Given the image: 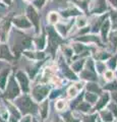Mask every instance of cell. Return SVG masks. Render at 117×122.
Segmentation results:
<instances>
[{
	"instance_id": "obj_1",
	"label": "cell",
	"mask_w": 117,
	"mask_h": 122,
	"mask_svg": "<svg viewBox=\"0 0 117 122\" xmlns=\"http://www.w3.org/2000/svg\"><path fill=\"white\" fill-rule=\"evenodd\" d=\"M17 105L18 107L20 108V110L24 113H27V112H34L36 110V106L33 104L32 101L30 100L28 97H24L21 98L20 100L17 101Z\"/></svg>"
},
{
	"instance_id": "obj_2",
	"label": "cell",
	"mask_w": 117,
	"mask_h": 122,
	"mask_svg": "<svg viewBox=\"0 0 117 122\" xmlns=\"http://www.w3.org/2000/svg\"><path fill=\"white\" fill-rule=\"evenodd\" d=\"M18 93H20V90H18V86L15 83L13 78L10 79L9 81V85L8 87H7V91H6V97L8 98H14L15 96H17Z\"/></svg>"
},
{
	"instance_id": "obj_3",
	"label": "cell",
	"mask_w": 117,
	"mask_h": 122,
	"mask_svg": "<svg viewBox=\"0 0 117 122\" xmlns=\"http://www.w3.org/2000/svg\"><path fill=\"white\" fill-rule=\"evenodd\" d=\"M48 94V87L46 86H37L35 90H34V94L33 96L35 97V99L37 101H41L47 96Z\"/></svg>"
},
{
	"instance_id": "obj_4",
	"label": "cell",
	"mask_w": 117,
	"mask_h": 122,
	"mask_svg": "<svg viewBox=\"0 0 117 122\" xmlns=\"http://www.w3.org/2000/svg\"><path fill=\"white\" fill-rule=\"evenodd\" d=\"M16 76L18 77V79H20V85H21V87H22V90H24L25 92H27L29 90V81H28V78H27V76H25L22 72H18V73L16 74Z\"/></svg>"
},
{
	"instance_id": "obj_5",
	"label": "cell",
	"mask_w": 117,
	"mask_h": 122,
	"mask_svg": "<svg viewBox=\"0 0 117 122\" xmlns=\"http://www.w3.org/2000/svg\"><path fill=\"white\" fill-rule=\"evenodd\" d=\"M28 14H29L30 18L32 20V21L34 22V25H35L37 28H39V16H38L37 12L32 8V7H29L28 8Z\"/></svg>"
},
{
	"instance_id": "obj_6",
	"label": "cell",
	"mask_w": 117,
	"mask_h": 122,
	"mask_svg": "<svg viewBox=\"0 0 117 122\" xmlns=\"http://www.w3.org/2000/svg\"><path fill=\"white\" fill-rule=\"evenodd\" d=\"M14 24H15L17 26H20V28H29V26H31V24L22 16L14 20Z\"/></svg>"
},
{
	"instance_id": "obj_7",
	"label": "cell",
	"mask_w": 117,
	"mask_h": 122,
	"mask_svg": "<svg viewBox=\"0 0 117 122\" xmlns=\"http://www.w3.org/2000/svg\"><path fill=\"white\" fill-rule=\"evenodd\" d=\"M7 73H8V70L5 69L1 74H0V87H2V89H3V87H4V86H5Z\"/></svg>"
},
{
	"instance_id": "obj_8",
	"label": "cell",
	"mask_w": 117,
	"mask_h": 122,
	"mask_svg": "<svg viewBox=\"0 0 117 122\" xmlns=\"http://www.w3.org/2000/svg\"><path fill=\"white\" fill-rule=\"evenodd\" d=\"M101 115H102V117H103V120L106 121V122H111L112 119H113L112 114L110 112H108V111H103L101 113Z\"/></svg>"
},
{
	"instance_id": "obj_9",
	"label": "cell",
	"mask_w": 117,
	"mask_h": 122,
	"mask_svg": "<svg viewBox=\"0 0 117 122\" xmlns=\"http://www.w3.org/2000/svg\"><path fill=\"white\" fill-rule=\"evenodd\" d=\"M108 95H105V96H103L102 97V99L100 100V102L98 103V105H97V107L96 108H98V109H100V108H102L104 105H106V103L108 102Z\"/></svg>"
},
{
	"instance_id": "obj_10",
	"label": "cell",
	"mask_w": 117,
	"mask_h": 122,
	"mask_svg": "<svg viewBox=\"0 0 117 122\" xmlns=\"http://www.w3.org/2000/svg\"><path fill=\"white\" fill-rule=\"evenodd\" d=\"M103 30H102V36H103V38L105 39L107 36V32H108V29H109V21H106L105 22V25H103V28H102Z\"/></svg>"
},
{
	"instance_id": "obj_11",
	"label": "cell",
	"mask_w": 117,
	"mask_h": 122,
	"mask_svg": "<svg viewBox=\"0 0 117 122\" xmlns=\"http://www.w3.org/2000/svg\"><path fill=\"white\" fill-rule=\"evenodd\" d=\"M78 89H80V86H72V87H70L69 91H68L69 96H70V97H74L75 95L77 94V91H78Z\"/></svg>"
},
{
	"instance_id": "obj_12",
	"label": "cell",
	"mask_w": 117,
	"mask_h": 122,
	"mask_svg": "<svg viewBox=\"0 0 117 122\" xmlns=\"http://www.w3.org/2000/svg\"><path fill=\"white\" fill-rule=\"evenodd\" d=\"M110 39H111V42L114 44V46L116 47V46H117V32H114V33L111 34Z\"/></svg>"
},
{
	"instance_id": "obj_13",
	"label": "cell",
	"mask_w": 117,
	"mask_h": 122,
	"mask_svg": "<svg viewBox=\"0 0 117 122\" xmlns=\"http://www.w3.org/2000/svg\"><path fill=\"white\" fill-rule=\"evenodd\" d=\"M47 108H48V102H45L42 105V116L45 118L47 114Z\"/></svg>"
},
{
	"instance_id": "obj_14",
	"label": "cell",
	"mask_w": 117,
	"mask_h": 122,
	"mask_svg": "<svg viewBox=\"0 0 117 122\" xmlns=\"http://www.w3.org/2000/svg\"><path fill=\"white\" fill-rule=\"evenodd\" d=\"M88 90L89 91H94L95 93H100V89L97 86V85H88Z\"/></svg>"
},
{
	"instance_id": "obj_15",
	"label": "cell",
	"mask_w": 117,
	"mask_h": 122,
	"mask_svg": "<svg viewBox=\"0 0 117 122\" xmlns=\"http://www.w3.org/2000/svg\"><path fill=\"white\" fill-rule=\"evenodd\" d=\"M96 99H97V96H96V95L86 94V100H88L89 102H91V103H94V102L96 101Z\"/></svg>"
},
{
	"instance_id": "obj_16",
	"label": "cell",
	"mask_w": 117,
	"mask_h": 122,
	"mask_svg": "<svg viewBox=\"0 0 117 122\" xmlns=\"http://www.w3.org/2000/svg\"><path fill=\"white\" fill-rule=\"evenodd\" d=\"M112 20H113V26L117 28V12L112 11Z\"/></svg>"
},
{
	"instance_id": "obj_17",
	"label": "cell",
	"mask_w": 117,
	"mask_h": 122,
	"mask_svg": "<svg viewBox=\"0 0 117 122\" xmlns=\"http://www.w3.org/2000/svg\"><path fill=\"white\" fill-rule=\"evenodd\" d=\"M64 107H65V102L64 101H58L57 104H56V108H57L58 110L64 109Z\"/></svg>"
},
{
	"instance_id": "obj_18",
	"label": "cell",
	"mask_w": 117,
	"mask_h": 122,
	"mask_svg": "<svg viewBox=\"0 0 117 122\" xmlns=\"http://www.w3.org/2000/svg\"><path fill=\"white\" fill-rule=\"evenodd\" d=\"M49 20H50L51 22H56L58 20V16L56 13H51L50 15H49Z\"/></svg>"
},
{
	"instance_id": "obj_19",
	"label": "cell",
	"mask_w": 117,
	"mask_h": 122,
	"mask_svg": "<svg viewBox=\"0 0 117 122\" xmlns=\"http://www.w3.org/2000/svg\"><path fill=\"white\" fill-rule=\"evenodd\" d=\"M80 109L82 110V111H88L90 109V104L89 103H82V104L80 106Z\"/></svg>"
},
{
	"instance_id": "obj_20",
	"label": "cell",
	"mask_w": 117,
	"mask_h": 122,
	"mask_svg": "<svg viewBox=\"0 0 117 122\" xmlns=\"http://www.w3.org/2000/svg\"><path fill=\"white\" fill-rule=\"evenodd\" d=\"M82 64H84V61H78V62L76 63V64H74L73 65V68H74V70H80L81 68V66H82Z\"/></svg>"
},
{
	"instance_id": "obj_21",
	"label": "cell",
	"mask_w": 117,
	"mask_h": 122,
	"mask_svg": "<svg viewBox=\"0 0 117 122\" xmlns=\"http://www.w3.org/2000/svg\"><path fill=\"white\" fill-rule=\"evenodd\" d=\"M106 89H110V90H117V83L114 82V83H110L106 86Z\"/></svg>"
},
{
	"instance_id": "obj_22",
	"label": "cell",
	"mask_w": 117,
	"mask_h": 122,
	"mask_svg": "<svg viewBox=\"0 0 117 122\" xmlns=\"http://www.w3.org/2000/svg\"><path fill=\"white\" fill-rule=\"evenodd\" d=\"M84 122H95V116H92V117H86V119L84 120Z\"/></svg>"
},
{
	"instance_id": "obj_23",
	"label": "cell",
	"mask_w": 117,
	"mask_h": 122,
	"mask_svg": "<svg viewBox=\"0 0 117 122\" xmlns=\"http://www.w3.org/2000/svg\"><path fill=\"white\" fill-rule=\"evenodd\" d=\"M65 119H66L67 122H77V120H74L72 117H70V116H69V114H68V115H66V118H65Z\"/></svg>"
},
{
	"instance_id": "obj_24",
	"label": "cell",
	"mask_w": 117,
	"mask_h": 122,
	"mask_svg": "<svg viewBox=\"0 0 117 122\" xmlns=\"http://www.w3.org/2000/svg\"><path fill=\"white\" fill-rule=\"evenodd\" d=\"M105 75H106V77H107V78H109V79L113 77V73H112L111 71H107L106 73H105Z\"/></svg>"
},
{
	"instance_id": "obj_25",
	"label": "cell",
	"mask_w": 117,
	"mask_h": 122,
	"mask_svg": "<svg viewBox=\"0 0 117 122\" xmlns=\"http://www.w3.org/2000/svg\"><path fill=\"white\" fill-rule=\"evenodd\" d=\"M110 2H111L114 6H116V7H117V0H110Z\"/></svg>"
},
{
	"instance_id": "obj_26",
	"label": "cell",
	"mask_w": 117,
	"mask_h": 122,
	"mask_svg": "<svg viewBox=\"0 0 117 122\" xmlns=\"http://www.w3.org/2000/svg\"><path fill=\"white\" fill-rule=\"evenodd\" d=\"M21 122H31V119H30V117H25Z\"/></svg>"
},
{
	"instance_id": "obj_27",
	"label": "cell",
	"mask_w": 117,
	"mask_h": 122,
	"mask_svg": "<svg viewBox=\"0 0 117 122\" xmlns=\"http://www.w3.org/2000/svg\"><path fill=\"white\" fill-rule=\"evenodd\" d=\"M113 98H114L115 102L117 103V93H114V94H113Z\"/></svg>"
},
{
	"instance_id": "obj_28",
	"label": "cell",
	"mask_w": 117,
	"mask_h": 122,
	"mask_svg": "<svg viewBox=\"0 0 117 122\" xmlns=\"http://www.w3.org/2000/svg\"><path fill=\"white\" fill-rule=\"evenodd\" d=\"M10 122H16V118H14V117H11Z\"/></svg>"
},
{
	"instance_id": "obj_29",
	"label": "cell",
	"mask_w": 117,
	"mask_h": 122,
	"mask_svg": "<svg viewBox=\"0 0 117 122\" xmlns=\"http://www.w3.org/2000/svg\"><path fill=\"white\" fill-rule=\"evenodd\" d=\"M27 1H31V0H27Z\"/></svg>"
},
{
	"instance_id": "obj_30",
	"label": "cell",
	"mask_w": 117,
	"mask_h": 122,
	"mask_svg": "<svg viewBox=\"0 0 117 122\" xmlns=\"http://www.w3.org/2000/svg\"><path fill=\"white\" fill-rule=\"evenodd\" d=\"M34 122H37V121H34Z\"/></svg>"
},
{
	"instance_id": "obj_31",
	"label": "cell",
	"mask_w": 117,
	"mask_h": 122,
	"mask_svg": "<svg viewBox=\"0 0 117 122\" xmlns=\"http://www.w3.org/2000/svg\"><path fill=\"white\" fill-rule=\"evenodd\" d=\"M1 122H3V121H1Z\"/></svg>"
}]
</instances>
